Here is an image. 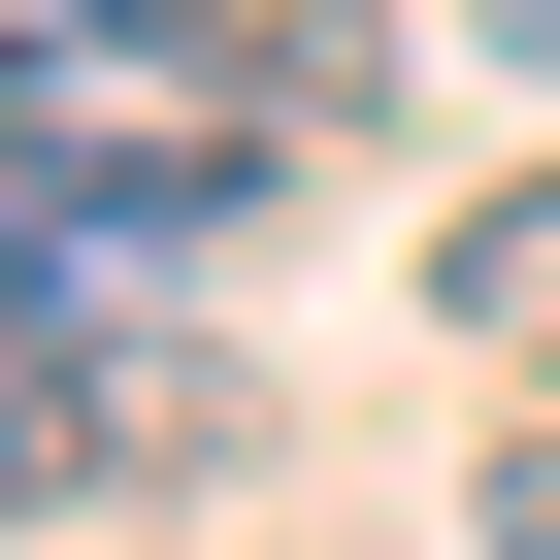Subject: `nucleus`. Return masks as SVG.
<instances>
[{
    "mask_svg": "<svg viewBox=\"0 0 560 560\" xmlns=\"http://www.w3.org/2000/svg\"><path fill=\"white\" fill-rule=\"evenodd\" d=\"M462 527H494V560H560V429H527V462H494V494H462Z\"/></svg>",
    "mask_w": 560,
    "mask_h": 560,
    "instance_id": "3",
    "label": "nucleus"
},
{
    "mask_svg": "<svg viewBox=\"0 0 560 560\" xmlns=\"http://www.w3.org/2000/svg\"><path fill=\"white\" fill-rule=\"evenodd\" d=\"M100 67H264V100H330L298 0H34V100H100Z\"/></svg>",
    "mask_w": 560,
    "mask_h": 560,
    "instance_id": "1",
    "label": "nucleus"
},
{
    "mask_svg": "<svg viewBox=\"0 0 560 560\" xmlns=\"http://www.w3.org/2000/svg\"><path fill=\"white\" fill-rule=\"evenodd\" d=\"M429 298H462V363H527V396H560V165H494V198L429 231Z\"/></svg>",
    "mask_w": 560,
    "mask_h": 560,
    "instance_id": "2",
    "label": "nucleus"
}]
</instances>
